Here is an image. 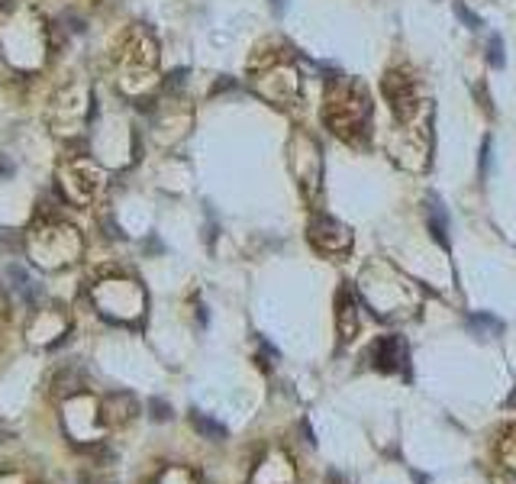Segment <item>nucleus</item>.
<instances>
[{"label": "nucleus", "mask_w": 516, "mask_h": 484, "mask_svg": "<svg viewBox=\"0 0 516 484\" xmlns=\"http://www.w3.org/2000/svg\"><path fill=\"white\" fill-rule=\"evenodd\" d=\"M310 242L326 255H342L352 249V232L333 217H316L310 223Z\"/></svg>", "instance_id": "nucleus-1"}, {"label": "nucleus", "mask_w": 516, "mask_h": 484, "mask_svg": "<svg viewBox=\"0 0 516 484\" xmlns=\"http://www.w3.org/2000/svg\"><path fill=\"white\" fill-rule=\"evenodd\" d=\"M381 91L384 97H387V104H391L394 117L397 119H410L413 110H416V94H413V85L407 81L404 75H397V71H387L381 81Z\"/></svg>", "instance_id": "nucleus-2"}, {"label": "nucleus", "mask_w": 516, "mask_h": 484, "mask_svg": "<svg viewBox=\"0 0 516 484\" xmlns=\"http://www.w3.org/2000/svg\"><path fill=\"white\" fill-rule=\"evenodd\" d=\"M139 416V400L129 391H113L110 397H104L100 404V423L104 426H126Z\"/></svg>", "instance_id": "nucleus-3"}, {"label": "nucleus", "mask_w": 516, "mask_h": 484, "mask_svg": "<svg viewBox=\"0 0 516 484\" xmlns=\"http://www.w3.org/2000/svg\"><path fill=\"white\" fill-rule=\"evenodd\" d=\"M335 326H339V339L342 343H352L358 333V307L355 297H352L349 288H339L335 294Z\"/></svg>", "instance_id": "nucleus-4"}, {"label": "nucleus", "mask_w": 516, "mask_h": 484, "mask_svg": "<svg viewBox=\"0 0 516 484\" xmlns=\"http://www.w3.org/2000/svg\"><path fill=\"white\" fill-rule=\"evenodd\" d=\"M371 358H375V368H381V372H397L400 362H407V345L397 336H384L371 345Z\"/></svg>", "instance_id": "nucleus-5"}, {"label": "nucleus", "mask_w": 516, "mask_h": 484, "mask_svg": "<svg viewBox=\"0 0 516 484\" xmlns=\"http://www.w3.org/2000/svg\"><path fill=\"white\" fill-rule=\"evenodd\" d=\"M426 213H429V232H433V239L442 249H448V213L439 197H429L426 200Z\"/></svg>", "instance_id": "nucleus-6"}, {"label": "nucleus", "mask_w": 516, "mask_h": 484, "mask_svg": "<svg viewBox=\"0 0 516 484\" xmlns=\"http://www.w3.org/2000/svg\"><path fill=\"white\" fill-rule=\"evenodd\" d=\"M81 391H84V375L77 372V368H62V372H55V378H52V394H55L58 400L77 397Z\"/></svg>", "instance_id": "nucleus-7"}, {"label": "nucleus", "mask_w": 516, "mask_h": 484, "mask_svg": "<svg viewBox=\"0 0 516 484\" xmlns=\"http://www.w3.org/2000/svg\"><path fill=\"white\" fill-rule=\"evenodd\" d=\"M190 426H194L197 436H203L207 442H223L226 439V426H223V423H217L213 416L200 414V410H194V414H190Z\"/></svg>", "instance_id": "nucleus-8"}, {"label": "nucleus", "mask_w": 516, "mask_h": 484, "mask_svg": "<svg viewBox=\"0 0 516 484\" xmlns=\"http://www.w3.org/2000/svg\"><path fill=\"white\" fill-rule=\"evenodd\" d=\"M149 420L152 423H171L175 420V410L165 397H149Z\"/></svg>", "instance_id": "nucleus-9"}, {"label": "nucleus", "mask_w": 516, "mask_h": 484, "mask_svg": "<svg viewBox=\"0 0 516 484\" xmlns=\"http://www.w3.org/2000/svg\"><path fill=\"white\" fill-rule=\"evenodd\" d=\"M488 65L490 68H503L507 65V58H503V39L497 33L488 39Z\"/></svg>", "instance_id": "nucleus-10"}, {"label": "nucleus", "mask_w": 516, "mask_h": 484, "mask_svg": "<svg viewBox=\"0 0 516 484\" xmlns=\"http://www.w3.org/2000/svg\"><path fill=\"white\" fill-rule=\"evenodd\" d=\"M0 249H7V252H23V239L16 230H7V232H0Z\"/></svg>", "instance_id": "nucleus-11"}, {"label": "nucleus", "mask_w": 516, "mask_h": 484, "mask_svg": "<svg viewBox=\"0 0 516 484\" xmlns=\"http://www.w3.org/2000/svg\"><path fill=\"white\" fill-rule=\"evenodd\" d=\"M455 16H458V20L465 23L468 29H481V20H478V16L471 14V10H468L465 4H461V0H455Z\"/></svg>", "instance_id": "nucleus-12"}, {"label": "nucleus", "mask_w": 516, "mask_h": 484, "mask_svg": "<svg viewBox=\"0 0 516 484\" xmlns=\"http://www.w3.org/2000/svg\"><path fill=\"white\" fill-rule=\"evenodd\" d=\"M468 326H471V330H490L497 336V333H500V323L494 320V316H471V320H468Z\"/></svg>", "instance_id": "nucleus-13"}, {"label": "nucleus", "mask_w": 516, "mask_h": 484, "mask_svg": "<svg viewBox=\"0 0 516 484\" xmlns=\"http://www.w3.org/2000/svg\"><path fill=\"white\" fill-rule=\"evenodd\" d=\"M188 81V68H175L171 75L165 77V85H161V91H178V87Z\"/></svg>", "instance_id": "nucleus-14"}, {"label": "nucleus", "mask_w": 516, "mask_h": 484, "mask_svg": "<svg viewBox=\"0 0 516 484\" xmlns=\"http://www.w3.org/2000/svg\"><path fill=\"white\" fill-rule=\"evenodd\" d=\"M62 23L71 29V33H84V29H87V23H84V16H77L75 10H65V14H62Z\"/></svg>", "instance_id": "nucleus-15"}, {"label": "nucleus", "mask_w": 516, "mask_h": 484, "mask_svg": "<svg viewBox=\"0 0 516 484\" xmlns=\"http://www.w3.org/2000/svg\"><path fill=\"white\" fill-rule=\"evenodd\" d=\"M475 97L481 100L484 113H488V117H494V104H490V94H488V87H484V85H475Z\"/></svg>", "instance_id": "nucleus-16"}, {"label": "nucleus", "mask_w": 516, "mask_h": 484, "mask_svg": "<svg viewBox=\"0 0 516 484\" xmlns=\"http://www.w3.org/2000/svg\"><path fill=\"white\" fill-rule=\"evenodd\" d=\"M232 87H236V81H232V77H220L217 85L210 87V94L217 97V94H226V91H232Z\"/></svg>", "instance_id": "nucleus-17"}, {"label": "nucleus", "mask_w": 516, "mask_h": 484, "mask_svg": "<svg viewBox=\"0 0 516 484\" xmlns=\"http://www.w3.org/2000/svg\"><path fill=\"white\" fill-rule=\"evenodd\" d=\"M4 316H10V297H7V291L0 288V320Z\"/></svg>", "instance_id": "nucleus-18"}, {"label": "nucleus", "mask_w": 516, "mask_h": 484, "mask_svg": "<svg viewBox=\"0 0 516 484\" xmlns=\"http://www.w3.org/2000/svg\"><path fill=\"white\" fill-rule=\"evenodd\" d=\"M4 175H14V161L10 158H0V178Z\"/></svg>", "instance_id": "nucleus-19"}, {"label": "nucleus", "mask_w": 516, "mask_h": 484, "mask_svg": "<svg viewBox=\"0 0 516 484\" xmlns=\"http://www.w3.org/2000/svg\"><path fill=\"white\" fill-rule=\"evenodd\" d=\"M10 439H16V436L10 433V429H0V446H4V442H10Z\"/></svg>", "instance_id": "nucleus-20"}, {"label": "nucleus", "mask_w": 516, "mask_h": 484, "mask_svg": "<svg viewBox=\"0 0 516 484\" xmlns=\"http://www.w3.org/2000/svg\"><path fill=\"white\" fill-rule=\"evenodd\" d=\"M16 7V0H0V10H4V14H7V10H14Z\"/></svg>", "instance_id": "nucleus-21"}]
</instances>
